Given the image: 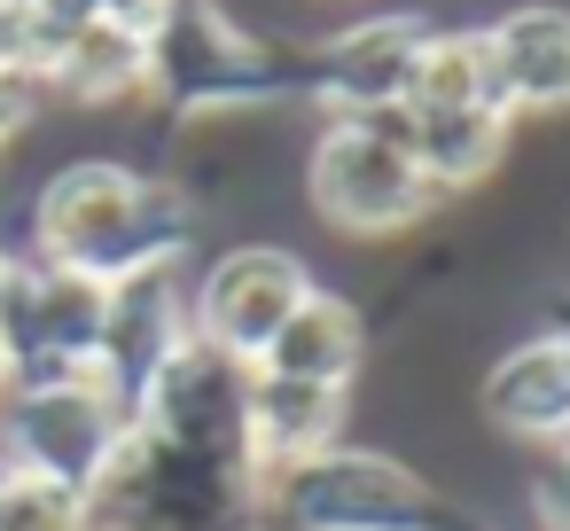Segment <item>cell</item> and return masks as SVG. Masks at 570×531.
Listing matches in <instances>:
<instances>
[{
  "instance_id": "cell-1",
  "label": "cell",
  "mask_w": 570,
  "mask_h": 531,
  "mask_svg": "<svg viewBox=\"0 0 570 531\" xmlns=\"http://www.w3.org/2000/svg\"><path fill=\"white\" fill-rule=\"evenodd\" d=\"M196 227H204V204L180 180L134 173L110 157H79V165L48 173V188L32 204V266L87 274L110 289L149 266H180Z\"/></svg>"
},
{
  "instance_id": "cell-2",
  "label": "cell",
  "mask_w": 570,
  "mask_h": 531,
  "mask_svg": "<svg viewBox=\"0 0 570 531\" xmlns=\"http://www.w3.org/2000/svg\"><path fill=\"white\" fill-rule=\"evenodd\" d=\"M243 492L250 508H274V523L289 531H445V508L422 484V469H406L399 453H367V445H328Z\"/></svg>"
},
{
  "instance_id": "cell-3",
  "label": "cell",
  "mask_w": 570,
  "mask_h": 531,
  "mask_svg": "<svg viewBox=\"0 0 570 531\" xmlns=\"http://www.w3.org/2000/svg\"><path fill=\"white\" fill-rule=\"evenodd\" d=\"M149 87H165L188 118H243L282 102V63L235 24L227 0H180L149 40Z\"/></svg>"
},
{
  "instance_id": "cell-4",
  "label": "cell",
  "mask_w": 570,
  "mask_h": 531,
  "mask_svg": "<svg viewBox=\"0 0 570 531\" xmlns=\"http://www.w3.org/2000/svg\"><path fill=\"white\" fill-rule=\"evenodd\" d=\"M134 430H141L134 406L95 367L63 391H40V399H0V461L24 476H48L63 492H87Z\"/></svg>"
},
{
  "instance_id": "cell-5",
  "label": "cell",
  "mask_w": 570,
  "mask_h": 531,
  "mask_svg": "<svg viewBox=\"0 0 570 531\" xmlns=\"http://www.w3.org/2000/svg\"><path fill=\"white\" fill-rule=\"evenodd\" d=\"M305 196H313V212H321L328 227H344V235H406V227H422V219L445 204V196L414 173L406 149H391V141H375V134H360V126H344V118H328V126L313 134Z\"/></svg>"
},
{
  "instance_id": "cell-6",
  "label": "cell",
  "mask_w": 570,
  "mask_h": 531,
  "mask_svg": "<svg viewBox=\"0 0 570 531\" xmlns=\"http://www.w3.org/2000/svg\"><path fill=\"white\" fill-rule=\"evenodd\" d=\"M313 274L289 243H235L227 258H212V274L188 289V336L235 367H258L274 328L305 305Z\"/></svg>"
},
{
  "instance_id": "cell-7",
  "label": "cell",
  "mask_w": 570,
  "mask_h": 531,
  "mask_svg": "<svg viewBox=\"0 0 570 531\" xmlns=\"http://www.w3.org/2000/svg\"><path fill=\"white\" fill-rule=\"evenodd\" d=\"M344 422H352V391L297 383V375H274V367H243V406H235L243 484H258V476H274L289 461H313V453L344 445Z\"/></svg>"
},
{
  "instance_id": "cell-8",
  "label": "cell",
  "mask_w": 570,
  "mask_h": 531,
  "mask_svg": "<svg viewBox=\"0 0 570 531\" xmlns=\"http://www.w3.org/2000/svg\"><path fill=\"white\" fill-rule=\"evenodd\" d=\"M180 344H188V289H180V266H149V274L110 282L95 375L134 406V422H141V391L165 375V360H173Z\"/></svg>"
},
{
  "instance_id": "cell-9",
  "label": "cell",
  "mask_w": 570,
  "mask_h": 531,
  "mask_svg": "<svg viewBox=\"0 0 570 531\" xmlns=\"http://www.w3.org/2000/svg\"><path fill=\"white\" fill-rule=\"evenodd\" d=\"M492 102L500 118H562L570 110V9L562 0H515L484 24Z\"/></svg>"
},
{
  "instance_id": "cell-10",
  "label": "cell",
  "mask_w": 570,
  "mask_h": 531,
  "mask_svg": "<svg viewBox=\"0 0 570 531\" xmlns=\"http://www.w3.org/2000/svg\"><path fill=\"white\" fill-rule=\"evenodd\" d=\"M422 32H430L422 9L367 17V24L336 32V40L313 56V102H321V118H367V110L406 102L414 56H422Z\"/></svg>"
},
{
  "instance_id": "cell-11",
  "label": "cell",
  "mask_w": 570,
  "mask_h": 531,
  "mask_svg": "<svg viewBox=\"0 0 570 531\" xmlns=\"http://www.w3.org/2000/svg\"><path fill=\"white\" fill-rule=\"evenodd\" d=\"M476 406H484V422H492L500 437H515V445H562V437H570V360H562V344H554V336L508 344V352L484 367Z\"/></svg>"
},
{
  "instance_id": "cell-12",
  "label": "cell",
  "mask_w": 570,
  "mask_h": 531,
  "mask_svg": "<svg viewBox=\"0 0 570 531\" xmlns=\"http://www.w3.org/2000/svg\"><path fill=\"white\" fill-rule=\"evenodd\" d=\"M360 360H367V321H360V305L313 282V289H305V305H297L282 328H274V344H266V360H258V367H274V375H297V383L352 391Z\"/></svg>"
},
{
  "instance_id": "cell-13",
  "label": "cell",
  "mask_w": 570,
  "mask_h": 531,
  "mask_svg": "<svg viewBox=\"0 0 570 531\" xmlns=\"http://www.w3.org/2000/svg\"><path fill=\"white\" fill-rule=\"evenodd\" d=\"M515 126L500 110H414V173L453 204L469 188H484L508 157Z\"/></svg>"
},
{
  "instance_id": "cell-14",
  "label": "cell",
  "mask_w": 570,
  "mask_h": 531,
  "mask_svg": "<svg viewBox=\"0 0 570 531\" xmlns=\"http://www.w3.org/2000/svg\"><path fill=\"white\" fill-rule=\"evenodd\" d=\"M414 110H500L492 102V56H484V24H430L414 79H406Z\"/></svg>"
},
{
  "instance_id": "cell-15",
  "label": "cell",
  "mask_w": 570,
  "mask_h": 531,
  "mask_svg": "<svg viewBox=\"0 0 570 531\" xmlns=\"http://www.w3.org/2000/svg\"><path fill=\"white\" fill-rule=\"evenodd\" d=\"M48 87H63V95H79V102H126V95L149 87V40H134V32H118V24L95 17V24H79V32L63 40Z\"/></svg>"
},
{
  "instance_id": "cell-16",
  "label": "cell",
  "mask_w": 570,
  "mask_h": 531,
  "mask_svg": "<svg viewBox=\"0 0 570 531\" xmlns=\"http://www.w3.org/2000/svg\"><path fill=\"white\" fill-rule=\"evenodd\" d=\"M102 313H110V289H102V282L40 266V328H48V352H63L71 367H95V352H102Z\"/></svg>"
},
{
  "instance_id": "cell-17",
  "label": "cell",
  "mask_w": 570,
  "mask_h": 531,
  "mask_svg": "<svg viewBox=\"0 0 570 531\" xmlns=\"http://www.w3.org/2000/svg\"><path fill=\"white\" fill-rule=\"evenodd\" d=\"M0 531H87V500L48 476L0 469Z\"/></svg>"
},
{
  "instance_id": "cell-18",
  "label": "cell",
  "mask_w": 570,
  "mask_h": 531,
  "mask_svg": "<svg viewBox=\"0 0 570 531\" xmlns=\"http://www.w3.org/2000/svg\"><path fill=\"white\" fill-rule=\"evenodd\" d=\"M48 352V328H40V266L32 258H9L0 266V375L24 367Z\"/></svg>"
},
{
  "instance_id": "cell-19",
  "label": "cell",
  "mask_w": 570,
  "mask_h": 531,
  "mask_svg": "<svg viewBox=\"0 0 570 531\" xmlns=\"http://www.w3.org/2000/svg\"><path fill=\"white\" fill-rule=\"evenodd\" d=\"M40 95H48L40 79H24V71H0V149H9V141H17V134L40 118Z\"/></svg>"
},
{
  "instance_id": "cell-20",
  "label": "cell",
  "mask_w": 570,
  "mask_h": 531,
  "mask_svg": "<svg viewBox=\"0 0 570 531\" xmlns=\"http://www.w3.org/2000/svg\"><path fill=\"white\" fill-rule=\"evenodd\" d=\"M539 523L547 531H570V453H547V469H539Z\"/></svg>"
},
{
  "instance_id": "cell-21",
  "label": "cell",
  "mask_w": 570,
  "mask_h": 531,
  "mask_svg": "<svg viewBox=\"0 0 570 531\" xmlns=\"http://www.w3.org/2000/svg\"><path fill=\"white\" fill-rule=\"evenodd\" d=\"M173 9H180V0H102V24H118V32H134V40H157Z\"/></svg>"
},
{
  "instance_id": "cell-22",
  "label": "cell",
  "mask_w": 570,
  "mask_h": 531,
  "mask_svg": "<svg viewBox=\"0 0 570 531\" xmlns=\"http://www.w3.org/2000/svg\"><path fill=\"white\" fill-rule=\"evenodd\" d=\"M547 336H554V344H562V360H570V289L554 297V328H547Z\"/></svg>"
},
{
  "instance_id": "cell-23",
  "label": "cell",
  "mask_w": 570,
  "mask_h": 531,
  "mask_svg": "<svg viewBox=\"0 0 570 531\" xmlns=\"http://www.w3.org/2000/svg\"><path fill=\"white\" fill-rule=\"evenodd\" d=\"M0 9H32V0H0Z\"/></svg>"
},
{
  "instance_id": "cell-24",
  "label": "cell",
  "mask_w": 570,
  "mask_h": 531,
  "mask_svg": "<svg viewBox=\"0 0 570 531\" xmlns=\"http://www.w3.org/2000/svg\"><path fill=\"white\" fill-rule=\"evenodd\" d=\"M554 453H570V437H562V445H554Z\"/></svg>"
},
{
  "instance_id": "cell-25",
  "label": "cell",
  "mask_w": 570,
  "mask_h": 531,
  "mask_svg": "<svg viewBox=\"0 0 570 531\" xmlns=\"http://www.w3.org/2000/svg\"><path fill=\"white\" fill-rule=\"evenodd\" d=\"M0 266H9V250H0Z\"/></svg>"
}]
</instances>
